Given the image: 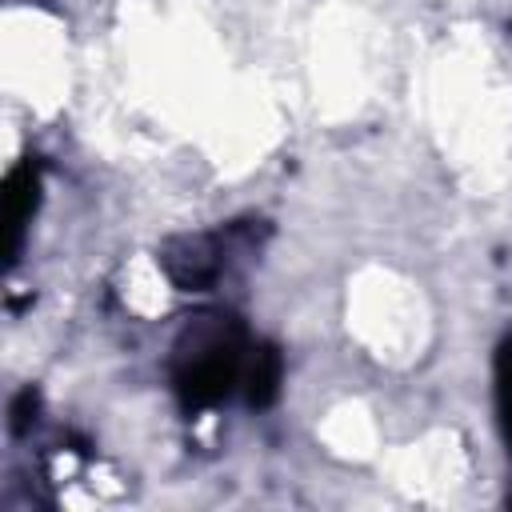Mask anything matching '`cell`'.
Masks as SVG:
<instances>
[{"instance_id":"obj_5","label":"cell","mask_w":512,"mask_h":512,"mask_svg":"<svg viewBox=\"0 0 512 512\" xmlns=\"http://www.w3.org/2000/svg\"><path fill=\"white\" fill-rule=\"evenodd\" d=\"M496 408H500V424L504 436L512 444V336L500 344L496 352Z\"/></svg>"},{"instance_id":"obj_2","label":"cell","mask_w":512,"mask_h":512,"mask_svg":"<svg viewBox=\"0 0 512 512\" xmlns=\"http://www.w3.org/2000/svg\"><path fill=\"white\" fill-rule=\"evenodd\" d=\"M164 268L180 288H204L220 272V252L204 236H184L164 252Z\"/></svg>"},{"instance_id":"obj_3","label":"cell","mask_w":512,"mask_h":512,"mask_svg":"<svg viewBox=\"0 0 512 512\" xmlns=\"http://www.w3.org/2000/svg\"><path fill=\"white\" fill-rule=\"evenodd\" d=\"M36 172L32 168H16L4 184V228H8V252H16L20 244V232L24 224L32 220V208H36Z\"/></svg>"},{"instance_id":"obj_4","label":"cell","mask_w":512,"mask_h":512,"mask_svg":"<svg viewBox=\"0 0 512 512\" xmlns=\"http://www.w3.org/2000/svg\"><path fill=\"white\" fill-rule=\"evenodd\" d=\"M240 380H244V392H248L252 404H268L276 396V384H280V356H276V348H268V344L252 348L244 356Z\"/></svg>"},{"instance_id":"obj_1","label":"cell","mask_w":512,"mask_h":512,"mask_svg":"<svg viewBox=\"0 0 512 512\" xmlns=\"http://www.w3.org/2000/svg\"><path fill=\"white\" fill-rule=\"evenodd\" d=\"M240 328L232 316H196L176 344V384L192 404L220 400L244 372Z\"/></svg>"}]
</instances>
